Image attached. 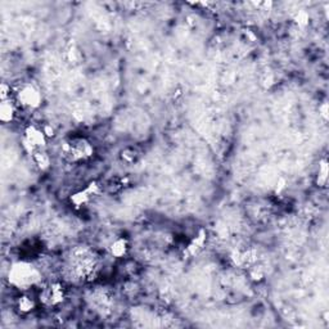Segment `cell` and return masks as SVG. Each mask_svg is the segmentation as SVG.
Wrapping results in <instances>:
<instances>
[{"label":"cell","instance_id":"obj_1","mask_svg":"<svg viewBox=\"0 0 329 329\" xmlns=\"http://www.w3.org/2000/svg\"><path fill=\"white\" fill-rule=\"evenodd\" d=\"M8 282L20 291H28L42 282L39 269L28 261H16L8 270Z\"/></svg>","mask_w":329,"mask_h":329},{"label":"cell","instance_id":"obj_2","mask_svg":"<svg viewBox=\"0 0 329 329\" xmlns=\"http://www.w3.org/2000/svg\"><path fill=\"white\" fill-rule=\"evenodd\" d=\"M61 153L68 162H81L92 158L94 154V147L85 138H72L61 145Z\"/></svg>","mask_w":329,"mask_h":329},{"label":"cell","instance_id":"obj_3","mask_svg":"<svg viewBox=\"0 0 329 329\" xmlns=\"http://www.w3.org/2000/svg\"><path fill=\"white\" fill-rule=\"evenodd\" d=\"M14 101L23 108L37 109L42 106L43 94L35 84L25 83V84L20 85L14 93Z\"/></svg>","mask_w":329,"mask_h":329},{"label":"cell","instance_id":"obj_4","mask_svg":"<svg viewBox=\"0 0 329 329\" xmlns=\"http://www.w3.org/2000/svg\"><path fill=\"white\" fill-rule=\"evenodd\" d=\"M22 144L26 152L30 156H32L36 151L47 148L48 137L45 135L43 128H39V126L31 124V125L26 126L25 131H23Z\"/></svg>","mask_w":329,"mask_h":329},{"label":"cell","instance_id":"obj_5","mask_svg":"<svg viewBox=\"0 0 329 329\" xmlns=\"http://www.w3.org/2000/svg\"><path fill=\"white\" fill-rule=\"evenodd\" d=\"M64 297H66V291L63 285L58 282L48 283L42 288L39 295L40 302L47 307L58 306L64 301Z\"/></svg>","mask_w":329,"mask_h":329},{"label":"cell","instance_id":"obj_6","mask_svg":"<svg viewBox=\"0 0 329 329\" xmlns=\"http://www.w3.org/2000/svg\"><path fill=\"white\" fill-rule=\"evenodd\" d=\"M101 185L98 184L97 182H92L89 183L84 189L73 193L70 197V202L76 209H80V207L88 204L89 202H92L95 197H98V195L101 194Z\"/></svg>","mask_w":329,"mask_h":329},{"label":"cell","instance_id":"obj_7","mask_svg":"<svg viewBox=\"0 0 329 329\" xmlns=\"http://www.w3.org/2000/svg\"><path fill=\"white\" fill-rule=\"evenodd\" d=\"M206 239L207 235L204 230H199L198 234L195 235L192 240L189 242V244L187 245V249H185L184 255L187 257H194L199 254V252L203 250L204 244H206Z\"/></svg>","mask_w":329,"mask_h":329},{"label":"cell","instance_id":"obj_8","mask_svg":"<svg viewBox=\"0 0 329 329\" xmlns=\"http://www.w3.org/2000/svg\"><path fill=\"white\" fill-rule=\"evenodd\" d=\"M17 102L14 99H7L0 103V120L3 124H9L16 118L17 114Z\"/></svg>","mask_w":329,"mask_h":329},{"label":"cell","instance_id":"obj_9","mask_svg":"<svg viewBox=\"0 0 329 329\" xmlns=\"http://www.w3.org/2000/svg\"><path fill=\"white\" fill-rule=\"evenodd\" d=\"M128 251H129V242L128 239L124 237L117 238V239L113 240V242L109 244V254H111L113 257H116V259H121V257L126 256Z\"/></svg>","mask_w":329,"mask_h":329},{"label":"cell","instance_id":"obj_10","mask_svg":"<svg viewBox=\"0 0 329 329\" xmlns=\"http://www.w3.org/2000/svg\"><path fill=\"white\" fill-rule=\"evenodd\" d=\"M32 161L35 162L36 168L42 171H47L48 169L51 168L52 161L49 154L45 152V149H40V151H36L34 154H32Z\"/></svg>","mask_w":329,"mask_h":329},{"label":"cell","instance_id":"obj_11","mask_svg":"<svg viewBox=\"0 0 329 329\" xmlns=\"http://www.w3.org/2000/svg\"><path fill=\"white\" fill-rule=\"evenodd\" d=\"M36 307V301L30 295H22L17 299V309L21 314H28L34 311Z\"/></svg>","mask_w":329,"mask_h":329},{"label":"cell","instance_id":"obj_12","mask_svg":"<svg viewBox=\"0 0 329 329\" xmlns=\"http://www.w3.org/2000/svg\"><path fill=\"white\" fill-rule=\"evenodd\" d=\"M326 182H328V162H326V159H321L320 163H319V173L316 183H318L319 187H325Z\"/></svg>","mask_w":329,"mask_h":329},{"label":"cell","instance_id":"obj_13","mask_svg":"<svg viewBox=\"0 0 329 329\" xmlns=\"http://www.w3.org/2000/svg\"><path fill=\"white\" fill-rule=\"evenodd\" d=\"M249 275L252 282H261L265 278V270L260 265H251L249 266Z\"/></svg>","mask_w":329,"mask_h":329},{"label":"cell","instance_id":"obj_14","mask_svg":"<svg viewBox=\"0 0 329 329\" xmlns=\"http://www.w3.org/2000/svg\"><path fill=\"white\" fill-rule=\"evenodd\" d=\"M293 20H295L296 25L300 26V27H306L310 22V16L306 11L302 9V11H299L295 14V18H293Z\"/></svg>","mask_w":329,"mask_h":329},{"label":"cell","instance_id":"obj_15","mask_svg":"<svg viewBox=\"0 0 329 329\" xmlns=\"http://www.w3.org/2000/svg\"><path fill=\"white\" fill-rule=\"evenodd\" d=\"M12 90H11V87H9L8 84H6V83H3V84L0 85V99L2 101H7V99H11L12 98Z\"/></svg>","mask_w":329,"mask_h":329},{"label":"cell","instance_id":"obj_16","mask_svg":"<svg viewBox=\"0 0 329 329\" xmlns=\"http://www.w3.org/2000/svg\"><path fill=\"white\" fill-rule=\"evenodd\" d=\"M319 113L324 120H328V103H323L319 107Z\"/></svg>","mask_w":329,"mask_h":329},{"label":"cell","instance_id":"obj_17","mask_svg":"<svg viewBox=\"0 0 329 329\" xmlns=\"http://www.w3.org/2000/svg\"><path fill=\"white\" fill-rule=\"evenodd\" d=\"M43 130H44L45 135H47L48 138L54 137V129L52 128L51 125H45V126H43Z\"/></svg>","mask_w":329,"mask_h":329}]
</instances>
